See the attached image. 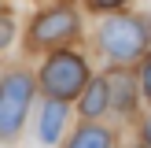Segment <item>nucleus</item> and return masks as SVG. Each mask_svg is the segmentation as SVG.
Instances as JSON below:
<instances>
[{"label":"nucleus","instance_id":"nucleus-5","mask_svg":"<svg viewBox=\"0 0 151 148\" xmlns=\"http://www.w3.org/2000/svg\"><path fill=\"white\" fill-rule=\"evenodd\" d=\"M63 122H66V104L63 100H52L48 107H44V115H41V141L55 144V137L63 133Z\"/></svg>","mask_w":151,"mask_h":148},{"label":"nucleus","instance_id":"nucleus-10","mask_svg":"<svg viewBox=\"0 0 151 148\" xmlns=\"http://www.w3.org/2000/svg\"><path fill=\"white\" fill-rule=\"evenodd\" d=\"M140 85H144V93L151 96V59L144 63V78H140Z\"/></svg>","mask_w":151,"mask_h":148},{"label":"nucleus","instance_id":"nucleus-6","mask_svg":"<svg viewBox=\"0 0 151 148\" xmlns=\"http://www.w3.org/2000/svg\"><path fill=\"white\" fill-rule=\"evenodd\" d=\"M107 100H111V85H107V81H92V85L85 89V96H81V115H85V118L103 115Z\"/></svg>","mask_w":151,"mask_h":148},{"label":"nucleus","instance_id":"nucleus-3","mask_svg":"<svg viewBox=\"0 0 151 148\" xmlns=\"http://www.w3.org/2000/svg\"><path fill=\"white\" fill-rule=\"evenodd\" d=\"M144 41H147V30L137 19H125V15L103 22V30H100V44L111 59H137L144 52Z\"/></svg>","mask_w":151,"mask_h":148},{"label":"nucleus","instance_id":"nucleus-8","mask_svg":"<svg viewBox=\"0 0 151 148\" xmlns=\"http://www.w3.org/2000/svg\"><path fill=\"white\" fill-rule=\"evenodd\" d=\"M107 85H111V96H114V107H133V81H129V74H114V78H107Z\"/></svg>","mask_w":151,"mask_h":148},{"label":"nucleus","instance_id":"nucleus-11","mask_svg":"<svg viewBox=\"0 0 151 148\" xmlns=\"http://www.w3.org/2000/svg\"><path fill=\"white\" fill-rule=\"evenodd\" d=\"M96 7H118V4H125V0H92Z\"/></svg>","mask_w":151,"mask_h":148},{"label":"nucleus","instance_id":"nucleus-1","mask_svg":"<svg viewBox=\"0 0 151 148\" xmlns=\"http://www.w3.org/2000/svg\"><path fill=\"white\" fill-rule=\"evenodd\" d=\"M41 81L52 93V100H70V96H78L81 89H85L88 70H85V63H81V56H74V52H55V56L44 63Z\"/></svg>","mask_w":151,"mask_h":148},{"label":"nucleus","instance_id":"nucleus-12","mask_svg":"<svg viewBox=\"0 0 151 148\" xmlns=\"http://www.w3.org/2000/svg\"><path fill=\"white\" fill-rule=\"evenodd\" d=\"M144 137H147V144H151V122H147V126H144Z\"/></svg>","mask_w":151,"mask_h":148},{"label":"nucleus","instance_id":"nucleus-7","mask_svg":"<svg viewBox=\"0 0 151 148\" xmlns=\"http://www.w3.org/2000/svg\"><path fill=\"white\" fill-rule=\"evenodd\" d=\"M70 148H111V133L103 130V126H81V130L74 133Z\"/></svg>","mask_w":151,"mask_h":148},{"label":"nucleus","instance_id":"nucleus-9","mask_svg":"<svg viewBox=\"0 0 151 148\" xmlns=\"http://www.w3.org/2000/svg\"><path fill=\"white\" fill-rule=\"evenodd\" d=\"M11 41V19H0V48Z\"/></svg>","mask_w":151,"mask_h":148},{"label":"nucleus","instance_id":"nucleus-4","mask_svg":"<svg viewBox=\"0 0 151 148\" xmlns=\"http://www.w3.org/2000/svg\"><path fill=\"white\" fill-rule=\"evenodd\" d=\"M74 30H78V15L70 7H52L48 15H41L33 22V41L37 44H59L66 37H74Z\"/></svg>","mask_w":151,"mask_h":148},{"label":"nucleus","instance_id":"nucleus-2","mask_svg":"<svg viewBox=\"0 0 151 148\" xmlns=\"http://www.w3.org/2000/svg\"><path fill=\"white\" fill-rule=\"evenodd\" d=\"M33 100V81L26 74H11L0 85V137H15Z\"/></svg>","mask_w":151,"mask_h":148}]
</instances>
